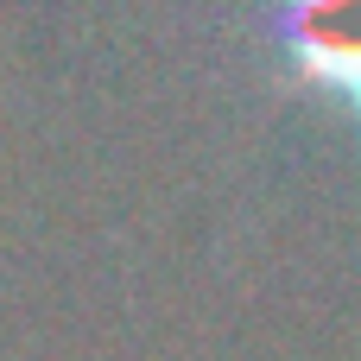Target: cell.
Here are the masks:
<instances>
[{"mask_svg":"<svg viewBox=\"0 0 361 361\" xmlns=\"http://www.w3.org/2000/svg\"><path fill=\"white\" fill-rule=\"evenodd\" d=\"M279 51L305 89L361 114V0H279Z\"/></svg>","mask_w":361,"mask_h":361,"instance_id":"cell-1","label":"cell"}]
</instances>
